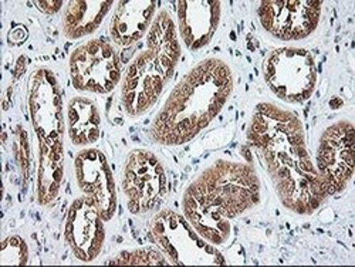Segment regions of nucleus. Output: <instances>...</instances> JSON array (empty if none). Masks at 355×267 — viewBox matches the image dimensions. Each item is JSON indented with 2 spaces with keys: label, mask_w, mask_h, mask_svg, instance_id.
Listing matches in <instances>:
<instances>
[{
  "label": "nucleus",
  "mask_w": 355,
  "mask_h": 267,
  "mask_svg": "<svg viewBox=\"0 0 355 267\" xmlns=\"http://www.w3.org/2000/svg\"><path fill=\"white\" fill-rule=\"evenodd\" d=\"M249 139L287 209L299 215L317 211L329 191L310 158L299 117L263 103L253 112Z\"/></svg>",
  "instance_id": "f257e3e1"
},
{
  "label": "nucleus",
  "mask_w": 355,
  "mask_h": 267,
  "mask_svg": "<svg viewBox=\"0 0 355 267\" xmlns=\"http://www.w3.org/2000/svg\"><path fill=\"white\" fill-rule=\"evenodd\" d=\"M260 202V181L252 165L218 161L187 188L182 211L206 242L219 248L232 236V222Z\"/></svg>",
  "instance_id": "f03ea898"
},
{
  "label": "nucleus",
  "mask_w": 355,
  "mask_h": 267,
  "mask_svg": "<svg viewBox=\"0 0 355 267\" xmlns=\"http://www.w3.org/2000/svg\"><path fill=\"white\" fill-rule=\"evenodd\" d=\"M233 92L230 67L212 57L196 64L173 88L157 114L150 135L161 145L192 141L222 111Z\"/></svg>",
  "instance_id": "7ed1b4c3"
},
{
  "label": "nucleus",
  "mask_w": 355,
  "mask_h": 267,
  "mask_svg": "<svg viewBox=\"0 0 355 267\" xmlns=\"http://www.w3.org/2000/svg\"><path fill=\"white\" fill-rule=\"evenodd\" d=\"M181 58V44L171 15L159 12L146 35L145 49L134 58L121 81L124 111L141 117L159 100Z\"/></svg>",
  "instance_id": "20e7f679"
},
{
  "label": "nucleus",
  "mask_w": 355,
  "mask_h": 267,
  "mask_svg": "<svg viewBox=\"0 0 355 267\" xmlns=\"http://www.w3.org/2000/svg\"><path fill=\"white\" fill-rule=\"evenodd\" d=\"M28 110L39 139L37 202L53 203L63 182V103L60 85L47 69L33 71L28 80Z\"/></svg>",
  "instance_id": "39448f33"
},
{
  "label": "nucleus",
  "mask_w": 355,
  "mask_h": 267,
  "mask_svg": "<svg viewBox=\"0 0 355 267\" xmlns=\"http://www.w3.org/2000/svg\"><path fill=\"white\" fill-rule=\"evenodd\" d=\"M154 243L171 264H223L216 246L206 242L185 216L171 209L157 214L150 226Z\"/></svg>",
  "instance_id": "423d86ee"
},
{
  "label": "nucleus",
  "mask_w": 355,
  "mask_h": 267,
  "mask_svg": "<svg viewBox=\"0 0 355 267\" xmlns=\"http://www.w3.org/2000/svg\"><path fill=\"white\" fill-rule=\"evenodd\" d=\"M263 77L279 100L288 104H302L314 93L317 67L310 51L282 47L266 55Z\"/></svg>",
  "instance_id": "0eeeda50"
},
{
  "label": "nucleus",
  "mask_w": 355,
  "mask_h": 267,
  "mask_svg": "<svg viewBox=\"0 0 355 267\" xmlns=\"http://www.w3.org/2000/svg\"><path fill=\"white\" fill-rule=\"evenodd\" d=\"M70 77L77 92L108 94L123 80L115 49L104 40H90L70 55Z\"/></svg>",
  "instance_id": "6e6552de"
},
{
  "label": "nucleus",
  "mask_w": 355,
  "mask_h": 267,
  "mask_svg": "<svg viewBox=\"0 0 355 267\" xmlns=\"http://www.w3.org/2000/svg\"><path fill=\"white\" fill-rule=\"evenodd\" d=\"M121 187L131 214H150L166 192V173L162 162L151 151H131L124 164Z\"/></svg>",
  "instance_id": "1a4fd4ad"
},
{
  "label": "nucleus",
  "mask_w": 355,
  "mask_h": 267,
  "mask_svg": "<svg viewBox=\"0 0 355 267\" xmlns=\"http://www.w3.org/2000/svg\"><path fill=\"white\" fill-rule=\"evenodd\" d=\"M355 166V131L351 123L338 121L325 130L317 150V171L329 195L344 191Z\"/></svg>",
  "instance_id": "9d476101"
},
{
  "label": "nucleus",
  "mask_w": 355,
  "mask_h": 267,
  "mask_svg": "<svg viewBox=\"0 0 355 267\" xmlns=\"http://www.w3.org/2000/svg\"><path fill=\"white\" fill-rule=\"evenodd\" d=\"M321 2L273 0L260 2L257 17L261 27L280 42H297L311 36L321 19Z\"/></svg>",
  "instance_id": "9b49d317"
},
{
  "label": "nucleus",
  "mask_w": 355,
  "mask_h": 267,
  "mask_svg": "<svg viewBox=\"0 0 355 267\" xmlns=\"http://www.w3.org/2000/svg\"><path fill=\"white\" fill-rule=\"evenodd\" d=\"M76 180L84 196L97 206L104 221L116 212V188L105 155L96 148H85L76 157Z\"/></svg>",
  "instance_id": "f8f14e48"
},
{
  "label": "nucleus",
  "mask_w": 355,
  "mask_h": 267,
  "mask_svg": "<svg viewBox=\"0 0 355 267\" xmlns=\"http://www.w3.org/2000/svg\"><path fill=\"white\" fill-rule=\"evenodd\" d=\"M101 214L87 196L77 198L66 218L64 236L74 256L81 261L96 260L105 242V226Z\"/></svg>",
  "instance_id": "ddd939ff"
},
{
  "label": "nucleus",
  "mask_w": 355,
  "mask_h": 267,
  "mask_svg": "<svg viewBox=\"0 0 355 267\" xmlns=\"http://www.w3.org/2000/svg\"><path fill=\"white\" fill-rule=\"evenodd\" d=\"M220 21V2H180L178 3V27L184 44L191 51L208 46Z\"/></svg>",
  "instance_id": "4468645a"
},
{
  "label": "nucleus",
  "mask_w": 355,
  "mask_h": 267,
  "mask_svg": "<svg viewBox=\"0 0 355 267\" xmlns=\"http://www.w3.org/2000/svg\"><path fill=\"white\" fill-rule=\"evenodd\" d=\"M157 13V2L128 0L116 5L110 33L118 47H131L148 35Z\"/></svg>",
  "instance_id": "2eb2a0df"
},
{
  "label": "nucleus",
  "mask_w": 355,
  "mask_h": 267,
  "mask_svg": "<svg viewBox=\"0 0 355 267\" xmlns=\"http://www.w3.org/2000/svg\"><path fill=\"white\" fill-rule=\"evenodd\" d=\"M114 2H69L63 10V33L70 40L93 35L110 13Z\"/></svg>",
  "instance_id": "dca6fc26"
},
{
  "label": "nucleus",
  "mask_w": 355,
  "mask_h": 267,
  "mask_svg": "<svg viewBox=\"0 0 355 267\" xmlns=\"http://www.w3.org/2000/svg\"><path fill=\"white\" fill-rule=\"evenodd\" d=\"M69 137L76 146H87L98 141L101 115L97 104L87 97H74L67 110Z\"/></svg>",
  "instance_id": "f3484780"
},
{
  "label": "nucleus",
  "mask_w": 355,
  "mask_h": 267,
  "mask_svg": "<svg viewBox=\"0 0 355 267\" xmlns=\"http://www.w3.org/2000/svg\"><path fill=\"white\" fill-rule=\"evenodd\" d=\"M28 260V249L20 236H9L0 248V263L2 264H26Z\"/></svg>",
  "instance_id": "a211bd4d"
},
{
  "label": "nucleus",
  "mask_w": 355,
  "mask_h": 267,
  "mask_svg": "<svg viewBox=\"0 0 355 267\" xmlns=\"http://www.w3.org/2000/svg\"><path fill=\"white\" fill-rule=\"evenodd\" d=\"M112 263L115 264H171L169 260L165 257L164 253L146 248V249H137L131 252H123L118 255Z\"/></svg>",
  "instance_id": "6ab92c4d"
},
{
  "label": "nucleus",
  "mask_w": 355,
  "mask_h": 267,
  "mask_svg": "<svg viewBox=\"0 0 355 267\" xmlns=\"http://www.w3.org/2000/svg\"><path fill=\"white\" fill-rule=\"evenodd\" d=\"M35 5L40 12H43L46 15H53V13L60 10L64 3L63 2H53V0H49V2H35Z\"/></svg>",
  "instance_id": "aec40b11"
}]
</instances>
